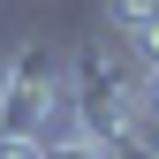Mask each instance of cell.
<instances>
[{"label": "cell", "instance_id": "3", "mask_svg": "<svg viewBox=\"0 0 159 159\" xmlns=\"http://www.w3.org/2000/svg\"><path fill=\"white\" fill-rule=\"evenodd\" d=\"M152 23H159V0H106V30L121 38V46H129V38H144Z\"/></svg>", "mask_w": 159, "mask_h": 159}, {"label": "cell", "instance_id": "4", "mask_svg": "<svg viewBox=\"0 0 159 159\" xmlns=\"http://www.w3.org/2000/svg\"><path fill=\"white\" fill-rule=\"evenodd\" d=\"M38 159H106V144H91V136L76 129V136H53V144H38Z\"/></svg>", "mask_w": 159, "mask_h": 159}, {"label": "cell", "instance_id": "5", "mask_svg": "<svg viewBox=\"0 0 159 159\" xmlns=\"http://www.w3.org/2000/svg\"><path fill=\"white\" fill-rule=\"evenodd\" d=\"M0 159H38V136H0Z\"/></svg>", "mask_w": 159, "mask_h": 159}, {"label": "cell", "instance_id": "2", "mask_svg": "<svg viewBox=\"0 0 159 159\" xmlns=\"http://www.w3.org/2000/svg\"><path fill=\"white\" fill-rule=\"evenodd\" d=\"M136 84H144V68H136V53L121 38H84V46L68 53V98H76V129L91 136V144H114V136H129L136 121Z\"/></svg>", "mask_w": 159, "mask_h": 159}, {"label": "cell", "instance_id": "1", "mask_svg": "<svg viewBox=\"0 0 159 159\" xmlns=\"http://www.w3.org/2000/svg\"><path fill=\"white\" fill-rule=\"evenodd\" d=\"M0 136H76V98H68V61L53 46H15L0 68Z\"/></svg>", "mask_w": 159, "mask_h": 159}]
</instances>
